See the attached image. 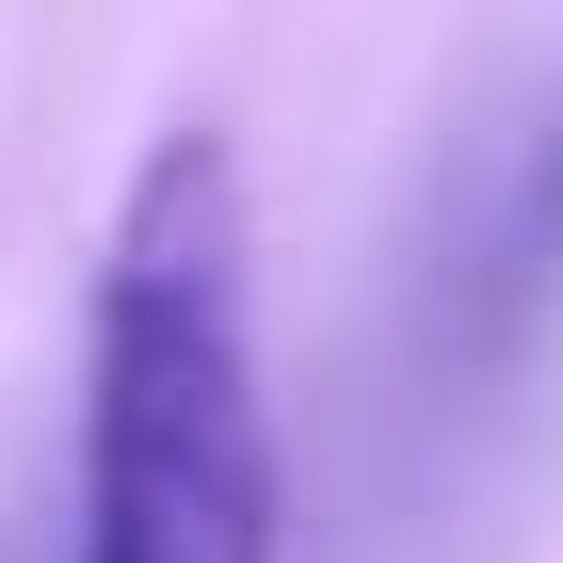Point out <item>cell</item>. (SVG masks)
I'll list each match as a JSON object with an SVG mask.
<instances>
[{
	"instance_id": "6da1fadb",
	"label": "cell",
	"mask_w": 563,
	"mask_h": 563,
	"mask_svg": "<svg viewBox=\"0 0 563 563\" xmlns=\"http://www.w3.org/2000/svg\"><path fill=\"white\" fill-rule=\"evenodd\" d=\"M242 145L162 130L81 306V531L65 563H290V467L242 322Z\"/></svg>"
}]
</instances>
